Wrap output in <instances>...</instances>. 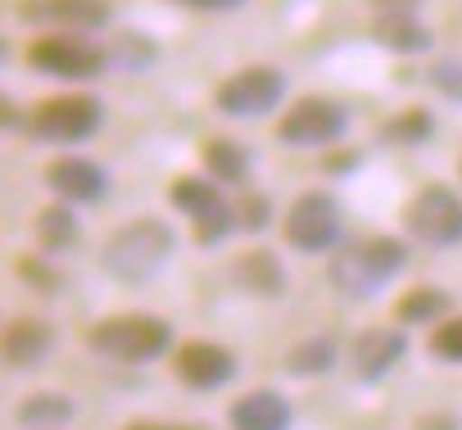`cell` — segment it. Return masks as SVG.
<instances>
[{"label":"cell","mask_w":462,"mask_h":430,"mask_svg":"<svg viewBox=\"0 0 462 430\" xmlns=\"http://www.w3.org/2000/svg\"><path fill=\"white\" fill-rule=\"evenodd\" d=\"M172 227L159 223V218H136L127 227H118L109 241H105V272L123 286H145L163 272V263L172 259Z\"/></svg>","instance_id":"6da1fadb"},{"label":"cell","mask_w":462,"mask_h":430,"mask_svg":"<svg viewBox=\"0 0 462 430\" xmlns=\"http://www.w3.org/2000/svg\"><path fill=\"white\" fill-rule=\"evenodd\" d=\"M403 263H408L403 241H394V236H367V241L340 245L331 254L327 277H331L336 295H345V299H372L390 277L403 272Z\"/></svg>","instance_id":"7a4b0ae2"},{"label":"cell","mask_w":462,"mask_h":430,"mask_svg":"<svg viewBox=\"0 0 462 430\" xmlns=\"http://www.w3.org/2000/svg\"><path fill=\"white\" fill-rule=\"evenodd\" d=\"M87 344L109 362H154L172 344V326L150 313H118L87 331Z\"/></svg>","instance_id":"3957f363"},{"label":"cell","mask_w":462,"mask_h":430,"mask_svg":"<svg viewBox=\"0 0 462 430\" xmlns=\"http://www.w3.org/2000/svg\"><path fill=\"white\" fill-rule=\"evenodd\" d=\"M28 64L37 73H51V78H64V82H87V78H100L105 64H109V50L91 46L87 37H69V32H46L28 46Z\"/></svg>","instance_id":"277c9868"},{"label":"cell","mask_w":462,"mask_h":430,"mask_svg":"<svg viewBox=\"0 0 462 430\" xmlns=\"http://www.w3.org/2000/svg\"><path fill=\"white\" fill-rule=\"evenodd\" d=\"M403 227L408 236H417L421 245H457L462 241V199L448 186H426L408 199L403 208Z\"/></svg>","instance_id":"5b68a950"},{"label":"cell","mask_w":462,"mask_h":430,"mask_svg":"<svg viewBox=\"0 0 462 430\" xmlns=\"http://www.w3.org/2000/svg\"><path fill=\"white\" fill-rule=\"evenodd\" d=\"M172 204L186 213V218L195 223V241L199 245H217L231 227H241L236 208L226 204L222 186L217 181H199V177H181L172 186Z\"/></svg>","instance_id":"8992f818"},{"label":"cell","mask_w":462,"mask_h":430,"mask_svg":"<svg viewBox=\"0 0 462 430\" xmlns=\"http://www.w3.org/2000/svg\"><path fill=\"white\" fill-rule=\"evenodd\" d=\"M100 118H105L100 100H91V96H55V100H42L32 109L28 132L37 141H51V145H73V141H87L100 127Z\"/></svg>","instance_id":"52a82bcc"},{"label":"cell","mask_w":462,"mask_h":430,"mask_svg":"<svg viewBox=\"0 0 462 430\" xmlns=\"http://www.w3.org/2000/svg\"><path fill=\"white\" fill-rule=\"evenodd\" d=\"M340 227H345V223H340V204H336V195H327V190L300 195V199L291 204V213H286V241H291L295 250H304V254L336 250Z\"/></svg>","instance_id":"ba28073f"},{"label":"cell","mask_w":462,"mask_h":430,"mask_svg":"<svg viewBox=\"0 0 462 430\" xmlns=\"http://www.w3.org/2000/svg\"><path fill=\"white\" fill-rule=\"evenodd\" d=\"M286 96V73L282 69H268V64H254V69H241L231 73L222 87H217V109L231 114V118H259L268 109H277Z\"/></svg>","instance_id":"9c48e42d"},{"label":"cell","mask_w":462,"mask_h":430,"mask_svg":"<svg viewBox=\"0 0 462 430\" xmlns=\"http://www.w3.org/2000/svg\"><path fill=\"white\" fill-rule=\"evenodd\" d=\"M345 127H349L345 105L322 100V96H309V100H300L295 109H286V118L277 123V136H282V145L318 150V145L340 141V136H345Z\"/></svg>","instance_id":"30bf717a"},{"label":"cell","mask_w":462,"mask_h":430,"mask_svg":"<svg viewBox=\"0 0 462 430\" xmlns=\"http://www.w3.org/2000/svg\"><path fill=\"white\" fill-rule=\"evenodd\" d=\"M23 23L42 28H64V32H91L109 23V0H23L19 5Z\"/></svg>","instance_id":"8fae6325"},{"label":"cell","mask_w":462,"mask_h":430,"mask_svg":"<svg viewBox=\"0 0 462 430\" xmlns=\"http://www.w3.org/2000/svg\"><path fill=\"white\" fill-rule=\"evenodd\" d=\"M172 367H177L181 385H190V389H217V385H226L231 376H236V358H231L222 344H208V340L181 344Z\"/></svg>","instance_id":"7c38bea8"},{"label":"cell","mask_w":462,"mask_h":430,"mask_svg":"<svg viewBox=\"0 0 462 430\" xmlns=\"http://www.w3.org/2000/svg\"><path fill=\"white\" fill-rule=\"evenodd\" d=\"M51 349H55V326L51 322H42V317H14L5 326V362L14 371L42 367Z\"/></svg>","instance_id":"4fadbf2b"},{"label":"cell","mask_w":462,"mask_h":430,"mask_svg":"<svg viewBox=\"0 0 462 430\" xmlns=\"http://www.w3.org/2000/svg\"><path fill=\"white\" fill-rule=\"evenodd\" d=\"M403 353H408L403 331H394V326H372V331H363V335L354 340V371H358L363 380H381Z\"/></svg>","instance_id":"5bb4252c"},{"label":"cell","mask_w":462,"mask_h":430,"mask_svg":"<svg viewBox=\"0 0 462 430\" xmlns=\"http://www.w3.org/2000/svg\"><path fill=\"white\" fill-rule=\"evenodd\" d=\"M46 181H51L64 199H78V204H91V199H100V195L109 190L105 168L91 163V159H55V163L46 168Z\"/></svg>","instance_id":"9a60e30c"},{"label":"cell","mask_w":462,"mask_h":430,"mask_svg":"<svg viewBox=\"0 0 462 430\" xmlns=\"http://www.w3.org/2000/svg\"><path fill=\"white\" fill-rule=\"evenodd\" d=\"M231 425L236 430H291V403L277 394V389H254L245 398L231 403Z\"/></svg>","instance_id":"2e32d148"},{"label":"cell","mask_w":462,"mask_h":430,"mask_svg":"<svg viewBox=\"0 0 462 430\" xmlns=\"http://www.w3.org/2000/svg\"><path fill=\"white\" fill-rule=\"evenodd\" d=\"M236 281L245 286V290H254V295H286V268L273 259V250H250V254H241L236 259Z\"/></svg>","instance_id":"e0dca14e"},{"label":"cell","mask_w":462,"mask_h":430,"mask_svg":"<svg viewBox=\"0 0 462 430\" xmlns=\"http://www.w3.org/2000/svg\"><path fill=\"white\" fill-rule=\"evenodd\" d=\"M204 163H208V172H213L217 181H231V186H241V181L250 177V154H245L236 141H222V136H213V141L204 145Z\"/></svg>","instance_id":"ac0fdd59"},{"label":"cell","mask_w":462,"mask_h":430,"mask_svg":"<svg viewBox=\"0 0 462 430\" xmlns=\"http://www.w3.org/2000/svg\"><path fill=\"white\" fill-rule=\"evenodd\" d=\"M37 241H42V250L46 254H64V250H73L78 245V218L69 208H42L37 213Z\"/></svg>","instance_id":"d6986e66"},{"label":"cell","mask_w":462,"mask_h":430,"mask_svg":"<svg viewBox=\"0 0 462 430\" xmlns=\"http://www.w3.org/2000/svg\"><path fill=\"white\" fill-rule=\"evenodd\" d=\"M376 41L390 46V50H426L430 46V32L412 14H381L376 19Z\"/></svg>","instance_id":"ffe728a7"},{"label":"cell","mask_w":462,"mask_h":430,"mask_svg":"<svg viewBox=\"0 0 462 430\" xmlns=\"http://www.w3.org/2000/svg\"><path fill=\"white\" fill-rule=\"evenodd\" d=\"M331 362H336V340L331 335H313V340L291 349L286 371L291 376H322V371H331Z\"/></svg>","instance_id":"44dd1931"},{"label":"cell","mask_w":462,"mask_h":430,"mask_svg":"<svg viewBox=\"0 0 462 430\" xmlns=\"http://www.w3.org/2000/svg\"><path fill=\"white\" fill-rule=\"evenodd\" d=\"M73 416V403L64 394H32L23 407H19V425L28 430H55Z\"/></svg>","instance_id":"7402d4cb"},{"label":"cell","mask_w":462,"mask_h":430,"mask_svg":"<svg viewBox=\"0 0 462 430\" xmlns=\"http://www.w3.org/2000/svg\"><path fill=\"white\" fill-rule=\"evenodd\" d=\"M444 313H448V295L435 290V286H417V290H408V295L394 304V317H399V322H435V317H444Z\"/></svg>","instance_id":"603a6c76"},{"label":"cell","mask_w":462,"mask_h":430,"mask_svg":"<svg viewBox=\"0 0 462 430\" xmlns=\"http://www.w3.org/2000/svg\"><path fill=\"white\" fill-rule=\"evenodd\" d=\"M150 59H154V46H150L141 32H123V37L114 41V50H109V64H118V69H127V73L145 69Z\"/></svg>","instance_id":"cb8c5ba5"},{"label":"cell","mask_w":462,"mask_h":430,"mask_svg":"<svg viewBox=\"0 0 462 430\" xmlns=\"http://www.w3.org/2000/svg\"><path fill=\"white\" fill-rule=\"evenodd\" d=\"M430 353L444 358V362H462V317H448L435 326L430 335Z\"/></svg>","instance_id":"d4e9b609"},{"label":"cell","mask_w":462,"mask_h":430,"mask_svg":"<svg viewBox=\"0 0 462 430\" xmlns=\"http://www.w3.org/2000/svg\"><path fill=\"white\" fill-rule=\"evenodd\" d=\"M426 136H430V118L421 109H412V114H403V118L390 123V141H399V145H417Z\"/></svg>","instance_id":"484cf974"},{"label":"cell","mask_w":462,"mask_h":430,"mask_svg":"<svg viewBox=\"0 0 462 430\" xmlns=\"http://www.w3.org/2000/svg\"><path fill=\"white\" fill-rule=\"evenodd\" d=\"M268 213H273V204H268L263 195H245V199L236 204V218H241V227H245V232L268 227Z\"/></svg>","instance_id":"4316f807"},{"label":"cell","mask_w":462,"mask_h":430,"mask_svg":"<svg viewBox=\"0 0 462 430\" xmlns=\"http://www.w3.org/2000/svg\"><path fill=\"white\" fill-rule=\"evenodd\" d=\"M177 5H190V10H236L245 0H177Z\"/></svg>","instance_id":"83f0119b"},{"label":"cell","mask_w":462,"mask_h":430,"mask_svg":"<svg viewBox=\"0 0 462 430\" xmlns=\"http://www.w3.org/2000/svg\"><path fill=\"white\" fill-rule=\"evenodd\" d=\"M376 5H381L385 14H412V10H417V0H376Z\"/></svg>","instance_id":"f1b7e54d"},{"label":"cell","mask_w":462,"mask_h":430,"mask_svg":"<svg viewBox=\"0 0 462 430\" xmlns=\"http://www.w3.org/2000/svg\"><path fill=\"white\" fill-rule=\"evenodd\" d=\"M127 430H204V425H163V421H136Z\"/></svg>","instance_id":"f546056e"}]
</instances>
